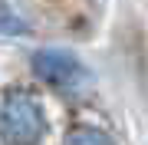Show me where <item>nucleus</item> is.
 <instances>
[{
  "label": "nucleus",
  "instance_id": "f03ea898",
  "mask_svg": "<svg viewBox=\"0 0 148 145\" xmlns=\"http://www.w3.org/2000/svg\"><path fill=\"white\" fill-rule=\"evenodd\" d=\"M33 69H36L40 79H46L49 86L56 89H79L82 82H89V73L86 66L79 63V56L69 53V49H56V46H46V49H36L33 53Z\"/></svg>",
  "mask_w": 148,
  "mask_h": 145
},
{
  "label": "nucleus",
  "instance_id": "f257e3e1",
  "mask_svg": "<svg viewBox=\"0 0 148 145\" xmlns=\"http://www.w3.org/2000/svg\"><path fill=\"white\" fill-rule=\"evenodd\" d=\"M46 135V115L33 96L13 92L0 99V142H40Z\"/></svg>",
  "mask_w": 148,
  "mask_h": 145
},
{
  "label": "nucleus",
  "instance_id": "20e7f679",
  "mask_svg": "<svg viewBox=\"0 0 148 145\" xmlns=\"http://www.w3.org/2000/svg\"><path fill=\"white\" fill-rule=\"evenodd\" d=\"M69 142H109L106 132H95V129H82V132H73Z\"/></svg>",
  "mask_w": 148,
  "mask_h": 145
},
{
  "label": "nucleus",
  "instance_id": "7ed1b4c3",
  "mask_svg": "<svg viewBox=\"0 0 148 145\" xmlns=\"http://www.w3.org/2000/svg\"><path fill=\"white\" fill-rule=\"evenodd\" d=\"M30 27L20 20V13H13L7 3H0V36H23Z\"/></svg>",
  "mask_w": 148,
  "mask_h": 145
}]
</instances>
